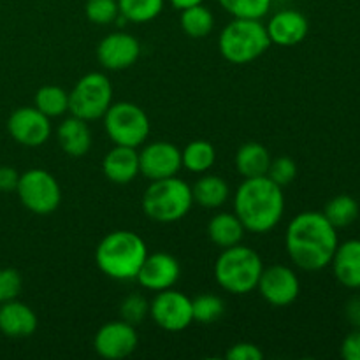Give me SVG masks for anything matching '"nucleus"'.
Returning <instances> with one entry per match:
<instances>
[{"mask_svg":"<svg viewBox=\"0 0 360 360\" xmlns=\"http://www.w3.org/2000/svg\"><path fill=\"white\" fill-rule=\"evenodd\" d=\"M338 245V229L320 211L295 214L285 232L288 257L304 271H320L330 266Z\"/></svg>","mask_w":360,"mask_h":360,"instance_id":"obj_1","label":"nucleus"},{"mask_svg":"<svg viewBox=\"0 0 360 360\" xmlns=\"http://www.w3.org/2000/svg\"><path fill=\"white\" fill-rule=\"evenodd\" d=\"M234 213L253 234L271 232L285 213V195L269 176L245 178L234 197Z\"/></svg>","mask_w":360,"mask_h":360,"instance_id":"obj_2","label":"nucleus"},{"mask_svg":"<svg viewBox=\"0 0 360 360\" xmlns=\"http://www.w3.org/2000/svg\"><path fill=\"white\" fill-rule=\"evenodd\" d=\"M146 257V243L132 231L109 232L95 250V262L101 273L116 281L136 280Z\"/></svg>","mask_w":360,"mask_h":360,"instance_id":"obj_3","label":"nucleus"},{"mask_svg":"<svg viewBox=\"0 0 360 360\" xmlns=\"http://www.w3.org/2000/svg\"><path fill=\"white\" fill-rule=\"evenodd\" d=\"M264 262L259 253L245 245L224 248L214 262V280L225 292L245 295L257 290Z\"/></svg>","mask_w":360,"mask_h":360,"instance_id":"obj_4","label":"nucleus"},{"mask_svg":"<svg viewBox=\"0 0 360 360\" xmlns=\"http://www.w3.org/2000/svg\"><path fill=\"white\" fill-rule=\"evenodd\" d=\"M192 206V186L176 176L151 181L144 190L143 211L157 224H176L190 213Z\"/></svg>","mask_w":360,"mask_h":360,"instance_id":"obj_5","label":"nucleus"},{"mask_svg":"<svg viewBox=\"0 0 360 360\" xmlns=\"http://www.w3.org/2000/svg\"><path fill=\"white\" fill-rule=\"evenodd\" d=\"M271 39L266 25L260 20L234 18L221 30L218 48L227 62L245 65L260 58L269 49Z\"/></svg>","mask_w":360,"mask_h":360,"instance_id":"obj_6","label":"nucleus"},{"mask_svg":"<svg viewBox=\"0 0 360 360\" xmlns=\"http://www.w3.org/2000/svg\"><path fill=\"white\" fill-rule=\"evenodd\" d=\"M102 120L109 139L120 146L139 148L151 132V122L146 111L134 102L111 104Z\"/></svg>","mask_w":360,"mask_h":360,"instance_id":"obj_7","label":"nucleus"},{"mask_svg":"<svg viewBox=\"0 0 360 360\" xmlns=\"http://www.w3.org/2000/svg\"><path fill=\"white\" fill-rule=\"evenodd\" d=\"M112 104V84L102 72H88L69 91L70 115L95 122L101 120Z\"/></svg>","mask_w":360,"mask_h":360,"instance_id":"obj_8","label":"nucleus"},{"mask_svg":"<svg viewBox=\"0 0 360 360\" xmlns=\"http://www.w3.org/2000/svg\"><path fill=\"white\" fill-rule=\"evenodd\" d=\"M16 193L25 210L35 214H49L62 202V188L51 172L44 169H28L20 174Z\"/></svg>","mask_w":360,"mask_h":360,"instance_id":"obj_9","label":"nucleus"},{"mask_svg":"<svg viewBox=\"0 0 360 360\" xmlns=\"http://www.w3.org/2000/svg\"><path fill=\"white\" fill-rule=\"evenodd\" d=\"M150 315L160 329L167 333H181L193 322L192 299L172 288L157 292L150 302Z\"/></svg>","mask_w":360,"mask_h":360,"instance_id":"obj_10","label":"nucleus"},{"mask_svg":"<svg viewBox=\"0 0 360 360\" xmlns=\"http://www.w3.org/2000/svg\"><path fill=\"white\" fill-rule=\"evenodd\" d=\"M257 290L260 292L264 301L274 308H287L297 301L301 281L290 267L278 264V266L264 267Z\"/></svg>","mask_w":360,"mask_h":360,"instance_id":"obj_11","label":"nucleus"},{"mask_svg":"<svg viewBox=\"0 0 360 360\" xmlns=\"http://www.w3.org/2000/svg\"><path fill=\"white\" fill-rule=\"evenodd\" d=\"M139 345L136 326L125 320L108 322L97 330L94 338V348L102 359L120 360L132 355Z\"/></svg>","mask_w":360,"mask_h":360,"instance_id":"obj_12","label":"nucleus"},{"mask_svg":"<svg viewBox=\"0 0 360 360\" xmlns=\"http://www.w3.org/2000/svg\"><path fill=\"white\" fill-rule=\"evenodd\" d=\"M7 130L9 136L21 146L37 148L42 146L51 136V122L35 105L18 108L7 120Z\"/></svg>","mask_w":360,"mask_h":360,"instance_id":"obj_13","label":"nucleus"},{"mask_svg":"<svg viewBox=\"0 0 360 360\" xmlns=\"http://www.w3.org/2000/svg\"><path fill=\"white\" fill-rule=\"evenodd\" d=\"M181 167V150L167 141H155L139 151V172L150 181L176 176Z\"/></svg>","mask_w":360,"mask_h":360,"instance_id":"obj_14","label":"nucleus"},{"mask_svg":"<svg viewBox=\"0 0 360 360\" xmlns=\"http://www.w3.org/2000/svg\"><path fill=\"white\" fill-rule=\"evenodd\" d=\"M181 276V266L174 255L165 252L148 253L137 273L136 280L143 288L151 292H162L172 288Z\"/></svg>","mask_w":360,"mask_h":360,"instance_id":"obj_15","label":"nucleus"},{"mask_svg":"<svg viewBox=\"0 0 360 360\" xmlns=\"http://www.w3.org/2000/svg\"><path fill=\"white\" fill-rule=\"evenodd\" d=\"M141 44L129 32L105 35L97 48V60L108 70H125L139 60Z\"/></svg>","mask_w":360,"mask_h":360,"instance_id":"obj_16","label":"nucleus"},{"mask_svg":"<svg viewBox=\"0 0 360 360\" xmlns=\"http://www.w3.org/2000/svg\"><path fill=\"white\" fill-rule=\"evenodd\" d=\"M267 35L271 39V44L288 46L301 44L309 32V21L302 13L295 9L278 11L266 25Z\"/></svg>","mask_w":360,"mask_h":360,"instance_id":"obj_17","label":"nucleus"},{"mask_svg":"<svg viewBox=\"0 0 360 360\" xmlns=\"http://www.w3.org/2000/svg\"><path fill=\"white\" fill-rule=\"evenodd\" d=\"M39 319L25 302L13 299L0 304V333L11 340L30 338L37 330Z\"/></svg>","mask_w":360,"mask_h":360,"instance_id":"obj_18","label":"nucleus"},{"mask_svg":"<svg viewBox=\"0 0 360 360\" xmlns=\"http://www.w3.org/2000/svg\"><path fill=\"white\" fill-rule=\"evenodd\" d=\"M102 172L105 178L116 185H127L137 178L139 172V153L137 148L115 144L102 160Z\"/></svg>","mask_w":360,"mask_h":360,"instance_id":"obj_19","label":"nucleus"},{"mask_svg":"<svg viewBox=\"0 0 360 360\" xmlns=\"http://www.w3.org/2000/svg\"><path fill=\"white\" fill-rule=\"evenodd\" d=\"M334 276L343 287L359 290L360 288V239H348L338 245L333 260Z\"/></svg>","mask_w":360,"mask_h":360,"instance_id":"obj_20","label":"nucleus"},{"mask_svg":"<svg viewBox=\"0 0 360 360\" xmlns=\"http://www.w3.org/2000/svg\"><path fill=\"white\" fill-rule=\"evenodd\" d=\"M56 139H58L60 148L63 153L70 157H83L90 151L91 143V130L88 122L70 115L69 118L63 120L56 129Z\"/></svg>","mask_w":360,"mask_h":360,"instance_id":"obj_21","label":"nucleus"},{"mask_svg":"<svg viewBox=\"0 0 360 360\" xmlns=\"http://www.w3.org/2000/svg\"><path fill=\"white\" fill-rule=\"evenodd\" d=\"M245 225L236 213H218L207 224V236L218 248H231L239 245L245 238Z\"/></svg>","mask_w":360,"mask_h":360,"instance_id":"obj_22","label":"nucleus"},{"mask_svg":"<svg viewBox=\"0 0 360 360\" xmlns=\"http://www.w3.org/2000/svg\"><path fill=\"white\" fill-rule=\"evenodd\" d=\"M229 193H231V188H229L227 181L214 174H204L192 186L193 202L199 204L204 210H218V207H221L227 202Z\"/></svg>","mask_w":360,"mask_h":360,"instance_id":"obj_23","label":"nucleus"},{"mask_svg":"<svg viewBox=\"0 0 360 360\" xmlns=\"http://www.w3.org/2000/svg\"><path fill=\"white\" fill-rule=\"evenodd\" d=\"M269 164V151L260 143H245L236 153V169L243 178L266 176Z\"/></svg>","mask_w":360,"mask_h":360,"instance_id":"obj_24","label":"nucleus"},{"mask_svg":"<svg viewBox=\"0 0 360 360\" xmlns=\"http://www.w3.org/2000/svg\"><path fill=\"white\" fill-rule=\"evenodd\" d=\"M217 162V150L211 143L202 139L192 141L181 150V164L193 174H204Z\"/></svg>","mask_w":360,"mask_h":360,"instance_id":"obj_25","label":"nucleus"},{"mask_svg":"<svg viewBox=\"0 0 360 360\" xmlns=\"http://www.w3.org/2000/svg\"><path fill=\"white\" fill-rule=\"evenodd\" d=\"M179 23L188 37L202 39L213 32L214 16L204 4H197V6L186 7L181 11Z\"/></svg>","mask_w":360,"mask_h":360,"instance_id":"obj_26","label":"nucleus"},{"mask_svg":"<svg viewBox=\"0 0 360 360\" xmlns=\"http://www.w3.org/2000/svg\"><path fill=\"white\" fill-rule=\"evenodd\" d=\"M34 105L48 118H58L69 111V91L56 84H46L35 91Z\"/></svg>","mask_w":360,"mask_h":360,"instance_id":"obj_27","label":"nucleus"},{"mask_svg":"<svg viewBox=\"0 0 360 360\" xmlns=\"http://www.w3.org/2000/svg\"><path fill=\"white\" fill-rule=\"evenodd\" d=\"M359 202L352 195H347V193L333 197V199L326 204V210H323L326 218L336 229L350 227V225L355 224V220L359 218Z\"/></svg>","mask_w":360,"mask_h":360,"instance_id":"obj_28","label":"nucleus"},{"mask_svg":"<svg viewBox=\"0 0 360 360\" xmlns=\"http://www.w3.org/2000/svg\"><path fill=\"white\" fill-rule=\"evenodd\" d=\"M165 0H118L120 16L132 23L153 21L164 9Z\"/></svg>","mask_w":360,"mask_h":360,"instance_id":"obj_29","label":"nucleus"},{"mask_svg":"<svg viewBox=\"0 0 360 360\" xmlns=\"http://www.w3.org/2000/svg\"><path fill=\"white\" fill-rule=\"evenodd\" d=\"M192 313L193 322L214 323L224 316L225 302L214 294H200L192 299Z\"/></svg>","mask_w":360,"mask_h":360,"instance_id":"obj_30","label":"nucleus"},{"mask_svg":"<svg viewBox=\"0 0 360 360\" xmlns=\"http://www.w3.org/2000/svg\"><path fill=\"white\" fill-rule=\"evenodd\" d=\"M218 4L234 18L262 20L271 11L273 0H218Z\"/></svg>","mask_w":360,"mask_h":360,"instance_id":"obj_31","label":"nucleus"},{"mask_svg":"<svg viewBox=\"0 0 360 360\" xmlns=\"http://www.w3.org/2000/svg\"><path fill=\"white\" fill-rule=\"evenodd\" d=\"M84 13L91 23L101 25V27L111 25L120 18L118 0H88Z\"/></svg>","mask_w":360,"mask_h":360,"instance_id":"obj_32","label":"nucleus"},{"mask_svg":"<svg viewBox=\"0 0 360 360\" xmlns=\"http://www.w3.org/2000/svg\"><path fill=\"white\" fill-rule=\"evenodd\" d=\"M150 315V302L144 295L130 294L120 304V319L132 326H139Z\"/></svg>","mask_w":360,"mask_h":360,"instance_id":"obj_33","label":"nucleus"},{"mask_svg":"<svg viewBox=\"0 0 360 360\" xmlns=\"http://www.w3.org/2000/svg\"><path fill=\"white\" fill-rule=\"evenodd\" d=\"M266 176H269L274 183H278L283 188V186L290 185L295 179V176H297V164L290 157L271 158V164Z\"/></svg>","mask_w":360,"mask_h":360,"instance_id":"obj_34","label":"nucleus"},{"mask_svg":"<svg viewBox=\"0 0 360 360\" xmlns=\"http://www.w3.org/2000/svg\"><path fill=\"white\" fill-rule=\"evenodd\" d=\"M21 288H23V278H21L20 271L13 269V267L0 269V304L18 299Z\"/></svg>","mask_w":360,"mask_h":360,"instance_id":"obj_35","label":"nucleus"},{"mask_svg":"<svg viewBox=\"0 0 360 360\" xmlns=\"http://www.w3.org/2000/svg\"><path fill=\"white\" fill-rule=\"evenodd\" d=\"M227 360H262L264 352L253 343H236L225 354Z\"/></svg>","mask_w":360,"mask_h":360,"instance_id":"obj_36","label":"nucleus"},{"mask_svg":"<svg viewBox=\"0 0 360 360\" xmlns=\"http://www.w3.org/2000/svg\"><path fill=\"white\" fill-rule=\"evenodd\" d=\"M341 357L345 360H360V327H354L341 343Z\"/></svg>","mask_w":360,"mask_h":360,"instance_id":"obj_37","label":"nucleus"},{"mask_svg":"<svg viewBox=\"0 0 360 360\" xmlns=\"http://www.w3.org/2000/svg\"><path fill=\"white\" fill-rule=\"evenodd\" d=\"M18 181H20V172H18L16 169L9 167V165H2V167H0V192H16Z\"/></svg>","mask_w":360,"mask_h":360,"instance_id":"obj_38","label":"nucleus"},{"mask_svg":"<svg viewBox=\"0 0 360 360\" xmlns=\"http://www.w3.org/2000/svg\"><path fill=\"white\" fill-rule=\"evenodd\" d=\"M345 319L352 327H360V295H352L345 304Z\"/></svg>","mask_w":360,"mask_h":360,"instance_id":"obj_39","label":"nucleus"},{"mask_svg":"<svg viewBox=\"0 0 360 360\" xmlns=\"http://www.w3.org/2000/svg\"><path fill=\"white\" fill-rule=\"evenodd\" d=\"M204 0H169V4H171L174 9H186V7H192V6H197V4H202Z\"/></svg>","mask_w":360,"mask_h":360,"instance_id":"obj_40","label":"nucleus"}]
</instances>
